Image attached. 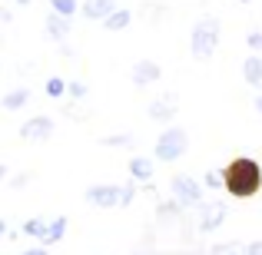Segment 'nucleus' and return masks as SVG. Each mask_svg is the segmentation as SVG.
<instances>
[{
	"instance_id": "1",
	"label": "nucleus",
	"mask_w": 262,
	"mask_h": 255,
	"mask_svg": "<svg viewBox=\"0 0 262 255\" xmlns=\"http://www.w3.org/2000/svg\"><path fill=\"white\" fill-rule=\"evenodd\" d=\"M223 189L232 199H256L262 192V166L252 156H232L223 169Z\"/></svg>"
},
{
	"instance_id": "2",
	"label": "nucleus",
	"mask_w": 262,
	"mask_h": 255,
	"mask_svg": "<svg viewBox=\"0 0 262 255\" xmlns=\"http://www.w3.org/2000/svg\"><path fill=\"white\" fill-rule=\"evenodd\" d=\"M219 40H223V20H219L216 13H203V17L192 24V30H189V53H192V60L209 63V60L216 57V50H219Z\"/></svg>"
},
{
	"instance_id": "3",
	"label": "nucleus",
	"mask_w": 262,
	"mask_h": 255,
	"mask_svg": "<svg viewBox=\"0 0 262 255\" xmlns=\"http://www.w3.org/2000/svg\"><path fill=\"white\" fill-rule=\"evenodd\" d=\"M189 153V133H186L183 126H163V133L156 136L153 143V156L160 163H179L183 156Z\"/></svg>"
},
{
	"instance_id": "4",
	"label": "nucleus",
	"mask_w": 262,
	"mask_h": 255,
	"mask_svg": "<svg viewBox=\"0 0 262 255\" xmlns=\"http://www.w3.org/2000/svg\"><path fill=\"white\" fill-rule=\"evenodd\" d=\"M169 196H173L183 209H196L206 199V186H203V179L189 176V172H176V176L169 179Z\"/></svg>"
},
{
	"instance_id": "5",
	"label": "nucleus",
	"mask_w": 262,
	"mask_h": 255,
	"mask_svg": "<svg viewBox=\"0 0 262 255\" xmlns=\"http://www.w3.org/2000/svg\"><path fill=\"white\" fill-rule=\"evenodd\" d=\"M20 140L24 143H33V146H40V143H50L53 133H57V120L47 113H37V116H27L24 123H20Z\"/></svg>"
},
{
	"instance_id": "6",
	"label": "nucleus",
	"mask_w": 262,
	"mask_h": 255,
	"mask_svg": "<svg viewBox=\"0 0 262 255\" xmlns=\"http://www.w3.org/2000/svg\"><path fill=\"white\" fill-rule=\"evenodd\" d=\"M226 216H229V205H226L223 199H203V202L196 205V229L203 232V236H209V232H216L219 225L226 222Z\"/></svg>"
},
{
	"instance_id": "7",
	"label": "nucleus",
	"mask_w": 262,
	"mask_h": 255,
	"mask_svg": "<svg viewBox=\"0 0 262 255\" xmlns=\"http://www.w3.org/2000/svg\"><path fill=\"white\" fill-rule=\"evenodd\" d=\"M176 113H179V93H173V89H163L160 96H153L146 103V116L160 126H169L176 120Z\"/></svg>"
},
{
	"instance_id": "8",
	"label": "nucleus",
	"mask_w": 262,
	"mask_h": 255,
	"mask_svg": "<svg viewBox=\"0 0 262 255\" xmlns=\"http://www.w3.org/2000/svg\"><path fill=\"white\" fill-rule=\"evenodd\" d=\"M83 199L93 209H120V186L116 182H93V186H86Z\"/></svg>"
},
{
	"instance_id": "9",
	"label": "nucleus",
	"mask_w": 262,
	"mask_h": 255,
	"mask_svg": "<svg viewBox=\"0 0 262 255\" xmlns=\"http://www.w3.org/2000/svg\"><path fill=\"white\" fill-rule=\"evenodd\" d=\"M129 80H133V86L146 89V86H153V83L163 80V66L156 63V60H136L133 70H129Z\"/></svg>"
},
{
	"instance_id": "10",
	"label": "nucleus",
	"mask_w": 262,
	"mask_h": 255,
	"mask_svg": "<svg viewBox=\"0 0 262 255\" xmlns=\"http://www.w3.org/2000/svg\"><path fill=\"white\" fill-rule=\"evenodd\" d=\"M43 33L53 40V43H63V40L73 33V17H63V13L50 10V13L43 17Z\"/></svg>"
},
{
	"instance_id": "11",
	"label": "nucleus",
	"mask_w": 262,
	"mask_h": 255,
	"mask_svg": "<svg viewBox=\"0 0 262 255\" xmlns=\"http://www.w3.org/2000/svg\"><path fill=\"white\" fill-rule=\"evenodd\" d=\"M183 216H186V209L176 202L173 196L163 199V202H156V222H160L163 229H173L176 222H183Z\"/></svg>"
},
{
	"instance_id": "12",
	"label": "nucleus",
	"mask_w": 262,
	"mask_h": 255,
	"mask_svg": "<svg viewBox=\"0 0 262 255\" xmlns=\"http://www.w3.org/2000/svg\"><path fill=\"white\" fill-rule=\"evenodd\" d=\"M116 0H83L80 4V13H83V20H93V24H103V20L110 17V13L116 10Z\"/></svg>"
},
{
	"instance_id": "13",
	"label": "nucleus",
	"mask_w": 262,
	"mask_h": 255,
	"mask_svg": "<svg viewBox=\"0 0 262 255\" xmlns=\"http://www.w3.org/2000/svg\"><path fill=\"white\" fill-rule=\"evenodd\" d=\"M129 179H133V182H140V186H146L149 179H153V159H149V156H140V153H133L129 156Z\"/></svg>"
},
{
	"instance_id": "14",
	"label": "nucleus",
	"mask_w": 262,
	"mask_h": 255,
	"mask_svg": "<svg viewBox=\"0 0 262 255\" xmlns=\"http://www.w3.org/2000/svg\"><path fill=\"white\" fill-rule=\"evenodd\" d=\"M243 80L252 89H262V53H249L243 60Z\"/></svg>"
},
{
	"instance_id": "15",
	"label": "nucleus",
	"mask_w": 262,
	"mask_h": 255,
	"mask_svg": "<svg viewBox=\"0 0 262 255\" xmlns=\"http://www.w3.org/2000/svg\"><path fill=\"white\" fill-rule=\"evenodd\" d=\"M67 236V216H57V219H47V232H43V239H40V245H57L60 239Z\"/></svg>"
},
{
	"instance_id": "16",
	"label": "nucleus",
	"mask_w": 262,
	"mask_h": 255,
	"mask_svg": "<svg viewBox=\"0 0 262 255\" xmlns=\"http://www.w3.org/2000/svg\"><path fill=\"white\" fill-rule=\"evenodd\" d=\"M129 24H133V10H126V7H116V10L110 13L106 20H103V27H106L110 33H120V30H126Z\"/></svg>"
},
{
	"instance_id": "17",
	"label": "nucleus",
	"mask_w": 262,
	"mask_h": 255,
	"mask_svg": "<svg viewBox=\"0 0 262 255\" xmlns=\"http://www.w3.org/2000/svg\"><path fill=\"white\" fill-rule=\"evenodd\" d=\"M27 103H30V89H27V86H17V89H10V93H4L0 109H10V113H17V109L27 106Z\"/></svg>"
},
{
	"instance_id": "18",
	"label": "nucleus",
	"mask_w": 262,
	"mask_h": 255,
	"mask_svg": "<svg viewBox=\"0 0 262 255\" xmlns=\"http://www.w3.org/2000/svg\"><path fill=\"white\" fill-rule=\"evenodd\" d=\"M136 136L133 133H110V136H100V146L103 149H133Z\"/></svg>"
},
{
	"instance_id": "19",
	"label": "nucleus",
	"mask_w": 262,
	"mask_h": 255,
	"mask_svg": "<svg viewBox=\"0 0 262 255\" xmlns=\"http://www.w3.org/2000/svg\"><path fill=\"white\" fill-rule=\"evenodd\" d=\"M20 232H24L27 239H43V232H47V219H27L24 225H20Z\"/></svg>"
},
{
	"instance_id": "20",
	"label": "nucleus",
	"mask_w": 262,
	"mask_h": 255,
	"mask_svg": "<svg viewBox=\"0 0 262 255\" xmlns=\"http://www.w3.org/2000/svg\"><path fill=\"white\" fill-rule=\"evenodd\" d=\"M209 255H246V245L243 242H216L209 249Z\"/></svg>"
},
{
	"instance_id": "21",
	"label": "nucleus",
	"mask_w": 262,
	"mask_h": 255,
	"mask_svg": "<svg viewBox=\"0 0 262 255\" xmlns=\"http://www.w3.org/2000/svg\"><path fill=\"white\" fill-rule=\"evenodd\" d=\"M43 93L50 96V100H60V96H67V80H60V77H50L43 83Z\"/></svg>"
},
{
	"instance_id": "22",
	"label": "nucleus",
	"mask_w": 262,
	"mask_h": 255,
	"mask_svg": "<svg viewBox=\"0 0 262 255\" xmlns=\"http://www.w3.org/2000/svg\"><path fill=\"white\" fill-rule=\"evenodd\" d=\"M50 10L63 13V17H73V13H80V0H50Z\"/></svg>"
},
{
	"instance_id": "23",
	"label": "nucleus",
	"mask_w": 262,
	"mask_h": 255,
	"mask_svg": "<svg viewBox=\"0 0 262 255\" xmlns=\"http://www.w3.org/2000/svg\"><path fill=\"white\" fill-rule=\"evenodd\" d=\"M136 186H140V182H133V179L120 186V209H126V205H133V199H136Z\"/></svg>"
},
{
	"instance_id": "24",
	"label": "nucleus",
	"mask_w": 262,
	"mask_h": 255,
	"mask_svg": "<svg viewBox=\"0 0 262 255\" xmlns=\"http://www.w3.org/2000/svg\"><path fill=\"white\" fill-rule=\"evenodd\" d=\"M86 93H90V86L83 83V80H70V83H67V96H70V100H86Z\"/></svg>"
},
{
	"instance_id": "25",
	"label": "nucleus",
	"mask_w": 262,
	"mask_h": 255,
	"mask_svg": "<svg viewBox=\"0 0 262 255\" xmlns=\"http://www.w3.org/2000/svg\"><path fill=\"white\" fill-rule=\"evenodd\" d=\"M203 186H206V189H212V192H219V189H223V169H209L203 176Z\"/></svg>"
},
{
	"instance_id": "26",
	"label": "nucleus",
	"mask_w": 262,
	"mask_h": 255,
	"mask_svg": "<svg viewBox=\"0 0 262 255\" xmlns=\"http://www.w3.org/2000/svg\"><path fill=\"white\" fill-rule=\"evenodd\" d=\"M246 47H249L252 53H262V30H249V33H246Z\"/></svg>"
},
{
	"instance_id": "27",
	"label": "nucleus",
	"mask_w": 262,
	"mask_h": 255,
	"mask_svg": "<svg viewBox=\"0 0 262 255\" xmlns=\"http://www.w3.org/2000/svg\"><path fill=\"white\" fill-rule=\"evenodd\" d=\"M20 255H50V249H47V245H30V249H24V252H20Z\"/></svg>"
},
{
	"instance_id": "28",
	"label": "nucleus",
	"mask_w": 262,
	"mask_h": 255,
	"mask_svg": "<svg viewBox=\"0 0 262 255\" xmlns=\"http://www.w3.org/2000/svg\"><path fill=\"white\" fill-rule=\"evenodd\" d=\"M7 24H13V10L10 7H0V27H7Z\"/></svg>"
},
{
	"instance_id": "29",
	"label": "nucleus",
	"mask_w": 262,
	"mask_h": 255,
	"mask_svg": "<svg viewBox=\"0 0 262 255\" xmlns=\"http://www.w3.org/2000/svg\"><path fill=\"white\" fill-rule=\"evenodd\" d=\"M246 255H262V239H256V242L246 245Z\"/></svg>"
},
{
	"instance_id": "30",
	"label": "nucleus",
	"mask_w": 262,
	"mask_h": 255,
	"mask_svg": "<svg viewBox=\"0 0 262 255\" xmlns=\"http://www.w3.org/2000/svg\"><path fill=\"white\" fill-rule=\"evenodd\" d=\"M7 172H10V166H4V163H0V186L7 182Z\"/></svg>"
},
{
	"instance_id": "31",
	"label": "nucleus",
	"mask_w": 262,
	"mask_h": 255,
	"mask_svg": "<svg viewBox=\"0 0 262 255\" xmlns=\"http://www.w3.org/2000/svg\"><path fill=\"white\" fill-rule=\"evenodd\" d=\"M256 113L262 116V89H259V96H256Z\"/></svg>"
},
{
	"instance_id": "32",
	"label": "nucleus",
	"mask_w": 262,
	"mask_h": 255,
	"mask_svg": "<svg viewBox=\"0 0 262 255\" xmlns=\"http://www.w3.org/2000/svg\"><path fill=\"white\" fill-rule=\"evenodd\" d=\"M7 236V222H4V219H0V239H4Z\"/></svg>"
},
{
	"instance_id": "33",
	"label": "nucleus",
	"mask_w": 262,
	"mask_h": 255,
	"mask_svg": "<svg viewBox=\"0 0 262 255\" xmlns=\"http://www.w3.org/2000/svg\"><path fill=\"white\" fill-rule=\"evenodd\" d=\"M27 4H30V0H17V7H27Z\"/></svg>"
},
{
	"instance_id": "34",
	"label": "nucleus",
	"mask_w": 262,
	"mask_h": 255,
	"mask_svg": "<svg viewBox=\"0 0 262 255\" xmlns=\"http://www.w3.org/2000/svg\"><path fill=\"white\" fill-rule=\"evenodd\" d=\"M239 4H252V0H239Z\"/></svg>"
},
{
	"instance_id": "35",
	"label": "nucleus",
	"mask_w": 262,
	"mask_h": 255,
	"mask_svg": "<svg viewBox=\"0 0 262 255\" xmlns=\"http://www.w3.org/2000/svg\"><path fill=\"white\" fill-rule=\"evenodd\" d=\"M0 77H4V66H0Z\"/></svg>"
},
{
	"instance_id": "36",
	"label": "nucleus",
	"mask_w": 262,
	"mask_h": 255,
	"mask_svg": "<svg viewBox=\"0 0 262 255\" xmlns=\"http://www.w3.org/2000/svg\"><path fill=\"white\" fill-rule=\"evenodd\" d=\"M136 255H146V252H136Z\"/></svg>"
}]
</instances>
